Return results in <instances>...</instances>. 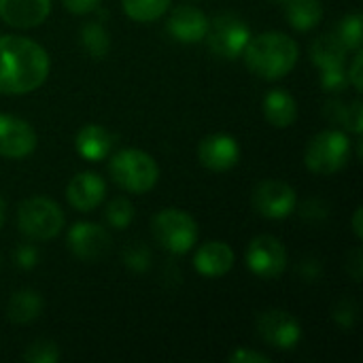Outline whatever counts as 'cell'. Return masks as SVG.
Returning a JSON list of instances; mask_svg holds the SVG:
<instances>
[{
    "label": "cell",
    "mask_w": 363,
    "mask_h": 363,
    "mask_svg": "<svg viewBox=\"0 0 363 363\" xmlns=\"http://www.w3.org/2000/svg\"><path fill=\"white\" fill-rule=\"evenodd\" d=\"M49 74L47 51L23 36H0V94L34 91Z\"/></svg>",
    "instance_id": "1"
},
{
    "label": "cell",
    "mask_w": 363,
    "mask_h": 363,
    "mask_svg": "<svg viewBox=\"0 0 363 363\" xmlns=\"http://www.w3.org/2000/svg\"><path fill=\"white\" fill-rule=\"evenodd\" d=\"M242 53L249 70L255 77L277 81L291 72L298 62L300 49L296 40L283 32H264L249 38Z\"/></svg>",
    "instance_id": "2"
},
{
    "label": "cell",
    "mask_w": 363,
    "mask_h": 363,
    "mask_svg": "<svg viewBox=\"0 0 363 363\" xmlns=\"http://www.w3.org/2000/svg\"><path fill=\"white\" fill-rule=\"evenodd\" d=\"M111 179L130 194L151 191L160 179V168L155 160L140 149H125L113 155L108 164Z\"/></svg>",
    "instance_id": "3"
},
{
    "label": "cell",
    "mask_w": 363,
    "mask_h": 363,
    "mask_svg": "<svg viewBox=\"0 0 363 363\" xmlns=\"http://www.w3.org/2000/svg\"><path fill=\"white\" fill-rule=\"evenodd\" d=\"M351 160V140L340 130H325L317 134L304 153V164L311 172L330 177L340 172Z\"/></svg>",
    "instance_id": "4"
},
{
    "label": "cell",
    "mask_w": 363,
    "mask_h": 363,
    "mask_svg": "<svg viewBox=\"0 0 363 363\" xmlns=\"http://www.w3.org/2000/svg\"><path fill=\"white\" fill-rule=\"evenodd\" d=\"M17 225L32 240H51L64 228V213L53 200L34 196L19 204Z\"/></svg>",
    "instance_id": "5"
},
{
    "label": "cell",
    "mask_w": 363,
    "mask_h": 363,
    "mask_svg": "<svg viewBox=\"0 0 363 363\" xmlns=\"http://www.w3.org/2000/svg\"><path fill=\"white\" fill-rule=\"evenodd\" d=\"M151 232L160 247L174 255L191 251L198 240V225L194 217L179 208H166L157 213L151 221Z\"/></svg>",
    "instance_id": "6"
},
{
    "label": "cell",
    "mask_w": 363,
    "mask_h": 363,
    "mask_svg": "<svg viewBox=\"0 0 363 363\" xmlns=\"http://www.w3.org/2000/svg\"><path fill=\"white\" fill-rule=\"evenodd\" d=\"M204 38L213 55L221 60H236L242 55L251 32L245 19H240L238 15L221 13L213 19V23H208V32Z\"/></svg>",
    "instance_id": "7"
},
{
    "label": "cell",
    "mask_w": 363,
    "mask_h": 363,
    "mask_svg": "<svg viewBox=\"0 0 363 363\" xmlns=\"http://www.w3.org/2000/svg\"><path fill=\"white\" fill-rule=\"evenodd\" d=\"M247 266L259 279H277L287 268V251L274 236H255L247 249Z\"/></svg>",
    "instance_id": "8"
},
{
    "label": "cell",
    "mask_w": 363,
    "mask_h": 363,
    "mask_svg": "<svg viewBox=\"0 0 363 363\" xmlns=\"http://www.w3.org/2000/svg\"><path fill=\"white\" fill-rule=\"evenodd\" d=\"M253 208L268 219H285L296 208V189L277 179H268L257 183L251 196Z\"/></svg>",
    "instance_id": "9"
},
{
    "label": "cell",
    "mask_w": 363,
    "mask_h": 363,
    "mask_svg": "<svg viewBox=\"0 0 363 363\" xmlns=\"http://www.w3.org/2000/svg\"><path fill=\"white\" fill-rule=\"evenodd\" d=\"M257 332L259 336L274 349L281 351H291L302 338V328L300 321L281 308H270L257 319Z\"/></svg>",
    "instance_id": "10"
},
{
    "label": "cell",
    "mask_w": 363,
    "mask_h": 363,
    "mask_svg": "<svg viewBox=\"0 0 363 363\" xmlns=\"http://www.w3.org/2000/svg\"><path fill=\"white\" fill-rule=\"evenodd\" d=\"M68 249L83 262H98L111 251V236L102 225L81 221L68 232Z\"/></svg>",
    "instance_id": "11"
},
{
    "label": "cell",
    "mask_w": 363,
    "mask_h": 363,
    "mask_svg": "<svg viewBox=\"0 0 363 363\" xmlns=\"http://www.w3.org/2000/svg\"><path fill=\"white\" fill-rule=\"evenodd\" d=\"M34 149H36L34 128L15 115H0V155L9 160H19L30 155Z\"/></svg>",
    "instance_id": "12"
},
{
    "label": "cell",
    "mask_w": 363,
    "mask_h": 363,
    "mask_svg": "<svg viewBox=\"0 0 363 363\" xmlns=\"http://www.w3.org/2000/svg\"><path fill=\"white\" fill-rule=\"evenodd\" d=\"M198 160L204 168H208L213 172H225L238 164L240 147L228 134H211L200 143Z\"/></svg>",
    "instance_id": "13"
},
{
    "label": "cell",
    "mask_w": 363,
    "mask_h": 363,
    "mask_svg": "<svg viewBox=\"0 0 363 363\" xmlns=\"http://www.w3.org/2000/svg\"><path fill=\"white\" fill-rule=\"evenodd\" d=\"M208 23L211 21L206 19V15L200 9L181 4L170 13L166 28L174 40H179L183 45H194V43L204 40V36L208 32Z\"/></svg>",
    "instance_id": "14"
},
{
    "label": "cell",
    "mask_w": 363,
    "mask_h": 363,
    "mask_svg": "<svg viewBox=\"0 0 363 363\" xmlns=\"http://www.w3.org/2000/svg\"><path fill=\"white\" fill-rule=\"evenodd\" d=\"M106 194V183L100 174L96 172H81L77 174L66 189L68 204L79 211V213H89L94 211Z\"/></svg>",
    "instance_id": "15"
},
{
    "label": "cell",
    "mask_w": 363,
    "mask_h": 363,
    "mask_svg": "<svg viewBox=\"0 0 363 363\" xmlns=\"http://www.w3.org/2000/svg\"><path fill=\"white\" fill-rule=\"evenodd\" d=\"M51 0H0V17L13 28H34L47 19Z\"/></svg>",
    "instance_id": "16"
},
{
    "label": "cell",
    "mask_w": 363,
    "mask_h": 363,
    "mask_svg": "<svg viewBox=\"0 0 363 363\" xmlns=\"http://www.w3.org/2000/svg\"><path fill=\"white\" fill-rule=\"evenodd\" d=\"M115 143H117V136L98 123L83 125L74 136V147H77L79 155L89 160V162L104 160L113 151Z\"/></svg>",
    "instance_id": "17"
},
{
    "label": "cell",
    "mask_w": 363,
    "mask_h": 363,
    "mask_svg": "<svg viewBox=\"0 0 363 363\" xmlns=\"http://www.w3.org/2000/svg\"><path fill=\"white\" fill-rule=\"evenodd\" d=\"M194 266L202 277H211V279H219L223 274H228L234 266V251L221 242V240H213L202 245L196 255H194Z\"/></svg>",
    "instance_id": "18"
},
{
    "label": "cell",
    "mask_w": 363,
    "mask_h": 363,
    "mask_svg": "<svg viewBox=\"0 0 363 363\" xmlns=\"http://www.w3.org/2000/svg\"><path fill=\"white\" fill-rule=\"evenodd\" d=\"M349 49L332 34L319 36L311 45V60L321 68V72H338L345 70V60H347Z\"/></svg>",
    "instance_id": "19"
},
{
    "label": "cell",
    "mask_w": 363,
    "mask_h": 363,
    "mask_svg": "<svg viewBox=\"0 0 363 363\" xmlns=\"http://www.w3.org/2000/svg\"><path fill=\"white\" fill-rule=\"evenodd\" d=\"M264 115L274 128H289L298 119V102L287 89H272L264 98Z\"/></svg>",
    "instance_id": "20"
},
{
    "label": "cell",
    "mask_w": 363,
    "mask_h": 363,
    "mask_svg": "<svg viewBox=\"0 0 363 363\" xmlns=\"http://www.w3.org/2000/svg\"><path fill=\"white\" fill-rule=\"evenodd\" d=\"M43 313V298L34 289H19L11 296L6 304V315L13 323L26 325L38 319Z\"/></svg>",
    "instance_id": "21"
},
{
    "label": "cell",
    "mask_w": 363,
    "mask_h": 363,
    "mask_svg": "<svg viewBox=\"0 0 363 363\" xmlns=\"http://www.w3.org/2000/svg\"><path fill=\"white\" fill-rule=\"evenodd\" d=\"M287 19L296 30L308 32L321 23L323 4L321 0H287Z\"/></svg>",
    "instance_id": "22"
},
{
    "label": "cell",
    "mask_w": 363,
    "mask_h": 363,
    "mask_svg": "<svg viewBox=\"0 0 363 363\" xmlns=\"http://www.w3.org/2000/svg\"><path fill=\"white\" fill-rule=\"evenodd\" d=\"M325 115L334 121L347 128V132L353 134H362L363 132V104L359 100L355 102H340V100H332L325 104Z\"/></svg>",
    "instance_id": "23"
},
{
    "label": "cell",
    "mask_w": 363,
    "mask_h": 363,
    "mask_svg": "<svg viewBox=\"0 0 363 363\" xmlns=\"http://www.w3.org/2000/svg\"><path fill=\"white\" fill-rule=\"evenodd\" d=\"M81 47L94 60H102L111 49V36L100 21H89L81 28Z\"/></svg>",
    "instance_id": "24"
},
{
    "label": "cell",
    "mask_w": 363,
    "mask_h": 363,
    "mask_svg": "<svg viewBox=\"0 0 363 363\" xmlns=\"http://www.w3.org/2000/svg\"><path fill=\"white\" fill-rule=\"evenodd\" d=\"M121 6L130 19L147 23L160 19L168 11L170 0H121Z\"/></svg>",
    "instance_id": "25"
},
{
    "label": "cell",
    "mask_w": 363,
    "mask_h": 363,
    "mask_svg": "<svg viewBox=\"0 0 363 363\" xmlns=\"http://www.w3.org/2000/svg\"><path fill=\"white\" fill-rule=\"evenodd\" d=\"M362 34H363V19L359 13H351L340 19L338 28L334 30V36L349 49L357 51L362 49Z\"/></svg>",
    "instance_id": "26"
},
{
    "label": "cell",
    "mask_w": 363,
    "mask_h": 363,
    "mask_svg": "<svg viewBox=\"0 0 363 363\" xmlns=\"http://www.w3.org/2000/svg\"><path fill=\"white\" fill-rule=\"evenodd\" d=\"M104 219H106V223L111 228L125 230L132 223V219H134V206L125 198H115V200L108 202L106 213H104Z\"/></svg>",
    "instance_id": "27"
},
{
    "label": "cell",
    "mask_w": 363,
    "mask_h": 363,
    "mask_svg": "<svg viewBox=\"0 0 363 363\" xmlns=\"http://www.w3.org/2000/svg\"><path fill=\"white\" fill-rule=\"evenodd\" d=\"M123 264L134 272H145L151 266V251L143 242H130L121 253Z\"/></svg>",
    "instance_id": "28"
},
{
    "label": "cell",
    "mask_w": 363,
    "mask_h": 363,
    "mask_svg": "<svg viewBox=\"0 0 363 363\" xmlns=\"http://www.w3.org/2000/svg\"><path fill=\"white\" fill-rule=\"evenodd\" d=\"M60 359V349L51 340H36L23 351V362L28 363H55Z\"/></svg>",
    "instance_id": "29"
},
{
    "label": "cell",
    "mask_w": 363,
    "mask_h": 363,
    "mask_svg": "<svg viewBox=\"0 0 363 363\" xmlns=\"http://www.w3.org/2000/svg\"><path fill=\"white\" fill-rule=\"evenodd\" d=\"M334 321L345 328V330H351L357 321V304L351 300V298H342L336 306H334V313H332Z\"/></svg>",
    "instance_id": "30"
},
{
    "label": "cell",
    "mask_w": 363,
    "mask_h": 363,
    "mask_svg": "<svg viewBox=\"0 0 363 363\" xmlns=\"http://www.w3.org/2000/svg\"><path fill=\"white\" fill-rule=\"evenodd\" d=\"M38 264V249L34 245H19L15 249V266L21 270H32Z\"/></svg>",
    "instance_id": "31"
},
{
    "label": "cell",
    "mask_w": 363,
    "mask_h": 363,
    "mask_svg": "<svg viewBox=\"0 0 363 363\" xmlns=\"http://www.w3.org/2000/svg\"><path fill=\"white\" fill-rule=\"evenodd\" d=\"M362 64H363V51L357 49L355 57H353V64L351 68L347 70V77H349V83L355 87V91H362L363 89V77H362Z\"/></svg>",
    "instance_id": "32"
},
{
    "label": "cell",
    "mask_w": 363,
    "mask_h": 363,
    "mask_svg": "<svg viewBox=\"0 0 363 363\" xmlns=\"http://www.w3.org/2000/svg\"><path fill=\"white\" fill-rule=\"evenodd\" d=\"M302 217L304 219H313V221H323L328 217V206L319 200H308L304 206H302Z\"/></svg>",
    "instance_id": "33"
},
{
    "label": "cell",
    "mask_w": 363,
    "mask_h": 363,
    "mask_svg": "<svg viewBox=\"0 0 363 363\" xmlns=\"http://www.w3.org/2000/svg\"><path fill=\"white\" fill-rule=\"evenodd\" d=\"M232 363H270V357L257 351H249V349H238L230 355Z\"/></svg>",
    "instance_id": "34"
},
{
    "label": "cell",
    "mask_w": 363,
    "mask_h": 363,
    "mask_svg": "<svg viewBox=\"0 0 363 363\" xmlns=\"http://www.w3.org/2000/svg\"><path fill=\"white\" fill-rule=\"evenodd\" d=\"M62 4L66 6L68 13H74V15H85V13H91L98 9L100 0H62Z\"/></svg>",
    "instance_id": "35"
},
{
    "label": "cell",
    "mask_w": 363,
    "mask_h": 363,
    "mask_svg": "<svg viewBox=\"0 0 363 363\" xmlns=\"http://www.w3.org/2000/svg\"><path fill=\"white\" fill-rule=\"evenodd\" d=\"M347 272L353 281H362L363 277V255L362 249H353L347 257Z\"/></svg>",
    "instance_id": "36"
},
{
    "label": "cell",
    "mask_w": 363,
    "mask_h": 363,
    "mask_svg": "<svg viewBox=\"0 0 363 363\" xmlns=\"http://www.w3.org/2000/svg\"><path fill=\"white\" fill-rule=\"evenodd\" d=\"M298 272H300V277L304 279V281H308V283H313V281H319L321 279V264L317 262V259H304L300 266H298Z\"/></svg>",
    "instance_id": "37"
},
{
    "label": "cell",
    "mask_w": 363,
    "mask_h": 363,
    "mask_svg": "<svg viewBox=\"0 0 363 363\" xmlns=\"http://www.w3.org/2000/svg\"><path fill=\"white\" fill-rule=\"evenodd\" d=\"M362 215H363V211L362 208H357V211H355V217H353V230H355V236H357V238H362L363 236Z\"/></svg>",
    "instance_id": "38"
},
{
    "label": "cell",
    "mask_w": 363,
    "mask_h": 363,
    "mask_svg": "<svg viewBox=\"0 0 363 363\" xmlns=\"http://www.w3.org/2000/svg\"><path fill=\"white\" fill-rule=\"evenodd\" d=\"M4 215H6V213H4V200L0 198V228H2V223H4Z\"/></svg>",
    "instance_id": "39"
},
{
    "label": "cell",
    "mask_w": 363,
    "mask_h": 363,
    "mask_svg": "<svg viewBox=\"0 0 363 363\" xmlns=\"http://www.w3.org/2000/svg\"><path fill=\"white\" fill-rule=\"evenodd\" d=\"M0 268H2V257H0Z\"/></svg>",
    "instance_id": "40"
},
{
    "label": "cell",
    "mask_w": 363,
    "mask_h": 363,
    "mask_svg": "<svg viewBox=\"0 0 363 363\" xmlns=\"http://www.w3.org/2000/svg\"><path fill=\"white\" fill-rule=\"evenodd\" d=\"M281 2H287V0H281Z\"/></svg>",
    "instance_id": "41"
}]
</instances>
